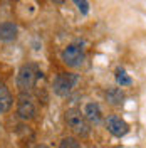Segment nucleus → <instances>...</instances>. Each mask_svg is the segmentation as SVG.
<instances>
[{
	"mask_svg": "<svg viewBox=\"0 0 146 148\" xmlns=\"http://www.w3.org/2000/svg\"><path fill=\"white\" fill-rule=\"evenodd\" d=\"M65 123L79 136H87L89 131H91V126L86 120L84 113L81 110H77V108H71V110L65 111Z\"/></svg>",
	"mask_w": 146,
	"mask_h": 148,
	"instance_id": "nucleus-1",
	"label": "nucleus"
},
{
	"mask_svg": "<svg viewBox=\"0 0 146 148\" xmlns=\"http://www.w3.org/2000/svg\"><path fill=\"white\" fill-rule=\"evenodd\" d=\"M61 59L69 67H81L84 64V59H86V52H84L82 44L72 42L67 47H64V51L61 52Z\"/></svg>",
	"mask_w": 146,
	"mask_h": 148,
	"instance_id": "nucleus-2",
	"label": "nucleus"
},
{
	"mask_svg": "<svg viewBox=\"0 0 146 148\" xmlns=\"http://www.w3.org/2000/svg\"><path fill=\"white\" fill-rule=\"evenodd\" d=\"M79 81V76L74 73H61L55 76L54 83H52V88H54V92L57 96H69L71 91L76 88V84Z\"/></svg>",
	"mask_w": 146,
	"mask_h": 148,
	"instance_id": "nucleus-3",
	"label": "nucleus"
},
{
	"mask_svg": "<svg viewBox=\"0 0 146 148\" xmlns=\"http://www.w3.org/2000/svg\"><path fill=\"white\" fill-rule=\"evenodd\" d=\"M40 74L37 73V69L32 64H24L17 73V88L22 92L30 91L34 86H35V81Z\"/></svg>",
	"mask_w": 146,
	"mask_h": 148,
	"instance_id": "nucleus-4",
	"label": "nucleus"
},
{
	"mask_svg": "<svg viewBox=\"0 0 146 148\" xmlns=\"http://www.w3.org/2000/svg\"><path fill=\"white\" fill-rule=\"evenodd\" d=\"M35 113H37V106L34 98L27 94V92H22L17 99V114L22 118V120H34L35 118Z\"/></svg>",
	"mask_w": 146,
	"mask_h": 148,
	"instance_id": "nucleus-5",
	"label": "nucleus"
},
{
	"mask_svg": "<svg viewBox=\"0 0 146 148\" xmlns=\"http://www.w3.org/2000/svg\"><path fill=\"white\" fill-rule=\"evenodd\" d=\"M106 128H108V131L111 135L121 138V136H124L129 131V125L123 118H119V116H109L106 120Z\"/></svg>",
	"mask_w": 146,
	"mask_h": 148,
	"instance_id": "nucleus-6",
	"label": "nucleus"
},
{
	"mask_svg": "<svg viewBox=\"0 0 146 148\" xmlns=\"http://www.w3.org/2000/svg\"><path fill=\"white\" fill-rule=\"evenodd\" d=\"M84 116L87 123H92V125H99L102 121V111H101V106L98 103H87L84 106Z\"/></svg>",
	"mask_w": 146,
	"mask_h": 148,
	"instance_id": "nucleus-7",
	"label": "nucleus"
},
{
	"mask_svg": "<svg viewBox=\"0 0 146 148\" xmlns=\"http://www.w3.org/2000/svg\"><path fill=\"white\" fill-rule=\"evenodd\" d=\"M18 36V29L14 22H0V42H14Z\"/></svg>",
	"mask_w": 146,
	"mask_h": 148,
	"instance_id": "nucleus-8",
	"label": "nucleus"
},
{
	"mask_svg": "<svg viewBox=\"0 0 146 148\" xmlns=\"http://www.w3.org/2000/svg\"><path fill=\"white\" fill-rule=\"evenodd\" d=\"M12 94H10L9 88L3 83H0V113H7L12 106Z\"/></svg>",
	"mask_w": 146,
	"mask_h": 148,
	"instance_id": "nucleus-9",
	"label": "nucleus"
},
{
	"mask_svg": "<svg viewBox=\"0 0 146 148\" xmlns=\"http://www.w3.org/2000/svg\"><path fill=\"white\" fill-rule=\"evenodd\" d=\"M106 99L113 106H119V104L124 103V92H123L121 88H109L106 91Z\"/></svg>",
	"mask_w": 146,
	"mask_h": 148,
	"instance_id": "nucleus-10",
	"label": "nucleus"
},
{
	"mask_svg": "<svg viewBox=\"0 0 146 148\" xmlns=\"http://www.w3.org/2000/svg\"><path fill=\"white\" fill-rule=\"evenodd\" d=\"M116 81H118V84L123 88V86H129V84H131V77L126 74V71H124L123 67H118V71H116Z\"/></svg>",
	"mask_w": 146,
	"mask_h": 148,
	"instance_id": "nucleus-11",
	"label": "nucleus"
},
{
	"mask_svg": "<svg viewBox=\"0 0 146 148\" xmlns=\"http://www.w3.org/2000/svg\"><path fill=\"white\" fill-rule=\"evenodd\" d=\"M59 148H81V143H79L76 138H72V136H67V138L61 140Z\"/></svg>",
	"mask_w": 146,
	"mask_h": 148,
	"instance_id": "nucleus-12",
	"label": "nucleus"
},
{
	"mask_svg": "<svg viewBox=\"0 0 146 148\" xmlns=\"http://www.w3.org/2000/svg\"><path fill=\"white\" fill-rule=\"evenodd\" d=\"M74 3L77 5V9L81 10V12L84 14V15H86V14L89 12V3H87V2H84V0H76Z\"/></svg>",
	"mask_w": 146,
	"mask_h": 148,
	"instance_id": "nucleus-13",
	"label": "nucleus"
},
{
	"mask_svg": "<svg viewBox=\"0 0 146 148\" xmlns=\"http://www.w3.org/2000/svg\"><path fill=\"white\" fill-rule=\"evenodd\" d=\"M34 148H50L49 145H44V143H40V145H35Z\"/></svg>",
	"mask_w": 146,
	"mask_h": 148,
	"instance_id": "nucleus-14",
	"label": "nucleus"
}]
</instances>
